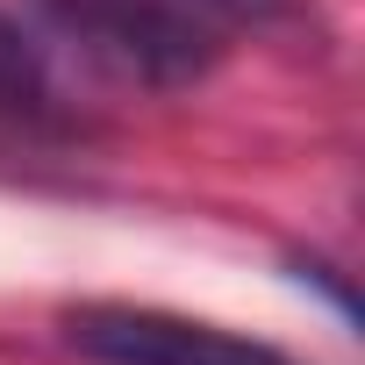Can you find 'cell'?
Returning a JSON list of instances; mask_svg holds the SVG:
<instances>
[{
  "label": "cell",
  "instance_id": "1",
  "mask_svg": "<svg viewBox=\"0 0 365 365\" xmlns=\"http://www.w3.org/2000/svg\"><path fill=\"white\" fill-rule=\"evenodd\" d=\"M29 15L43 43H65L79 65L136 93H187L230 51V36L187 0H29Z\"/></svg>",
  "mask_w": 365,
  "mask_h": 365
},
{
  "label": "cell",
  "instance_id": "2",
  "mask_svg": "<svg viewBox=\"0 0 365 365\" xmlns=\"http://www.w3.org/2000/svg\"><path fill=\"white\" fill-rule=\"evenodd\" d=\"M65 344L93 365H301L258 336L172 315V308H129V301H86L65 315Z\"/></svg>",
  "mask_w": 365,
  "mask_h": 365
},
{
  "label": "cell",
  "instance_id": "3",
  "mask_svg": "<svg viewBox=\"0 0 365 365\" xmlns=\"http://www.w3.org/2000/svg\"><path fill=\"white\" fill-rule=\"evenodd\" d=\"M0 122H29V129H58L65 101H58V72L43 36L0 8Z\"/></svg>",
  "mask_w": 365,
  "mask_h": 365
},
{
  "label": "cell",
  "instance_id": "4",
  "mask_svg": "<svg viewBox=\"0 0 365 365\" xmlns=\"http://www.w3.org/2000/svg\"><path fill=\"white\" fill-rule=\"evenodd\" d=\"M187 8L208 15V22L230 36V29H272V22H287L294 0H187Z\"/></svg>",
  "mask_w": 365,
  "mask_h": 365
}]
</instances>
